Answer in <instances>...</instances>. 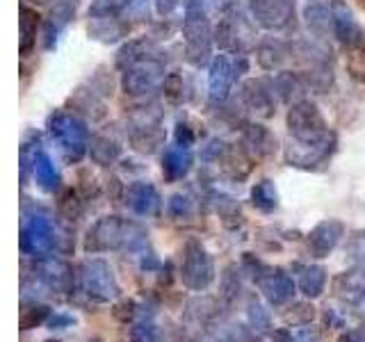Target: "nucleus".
<instances>
[{
  "label": "nucleus",
  "instance_id": "21",
  "mask_svg": "<svg viewBox=\"0 0 365 342\" xmlns=\"http://www.w3.org/2000/svg\"><path fill=\"white\" fill-rule=\"evenodd\" d=\"M163 140H165V135H163V130H160L158 121L137 123L130 130V144L142 153H153L155 148L163 144Z\"/></svg>",
  "mask_w": 365,
  "mask_h": 342
},
{
  "label": "nucleus",
  "instance_id": "48",
  "mask_svg": "<svg viewBox=\"0 0 365 342\" xmlns=\"http://www.w3.org/2000/svg\"><path fill=\"white\" fill-rule=\"evenodd\" d=\"M354 3H356L359 7H363V9H365V0H354Z\"/></svg>",
  "mask_w": 365,
  "mask_h": 342
},
{
  "label": "nucleus",
  "instance_id": "1",
  "mask_svg": "<svg viewBox=\"0 0 365 342\" xmlns=\"http://www.w3.org/2000/svg\"><path fill=\"white\" fill-rule=\"evenodd\" d=\"M146 242V231L119 214H108L89 228L85 249L89 254H103V251L117 249H137Z\"/></svg>",
  "mask_w": 365,
  "mask_h": 342
},
{
  "label": "nucleus",
  "instance_id": "39",
  "mask_svg": "<svg viewBox=\"0 0 365 342\" xmlns=\"http://www.w3.org/2000/svg\"><path fill=\"white\" fill-rule=\"evenodd\" d=\"M313 317H315V308L308 304H297L294 313H285V319L292 324H306V322H311Z\"/></svg>",
  "mask_w": 365,
  "mask_h": 342
},
{
  "label": "nucleus",
  "instance_id": "24",
  "mask_svg": "<svg viewBox=\"0 0 365 342\" xmlns=\"http://www.w3.org/2000/svg\"><path fill=\"white\" fill-rule=\"evenodd\" d=\"M89 155H91V160H94L96 165L110 167V165H114L121 157V146L114 142V140H110V137L98 135V137H91V142H89Z\"/></svg>",
  "mask_w": 365,
  "mask_h": 342
},
{
  "label": "nucleus",
  "instance_id": "25",
  "mask_svg": "<svg viewBox=\"0 0 365 342\" xmlns=\"http://www.w3.org/2000/svg\"><path fill=\"white\" fill-rule=\"evenodd\" d=\"M73 9H76V5L62 0V3H57L55 9L51 11V19L46 23V46H48V48H53V39H57V34H60L62 28L71 21Z\"/></svg>",
  "mask_w": 365,
  "mask_h": 342
},
{
  "label": "nucleus",
  "instance_id": "23",
  "mask_svg": "<svg viewBox=\"0 0 365 342\" xmlns=\"http://www.w3.org/2000/svg\"><path fill=\"white\" fill-rule=\"evenodd\" d=\"M327 285V269L322 265H306L299 274V290L306 299H317L324 292Z\"/></svg>",
  "mask_w": 365,
  "mask_h": 342
},
{
  "label": "nucleus",
  "instance_id": "42",
  "mask_svg": "<svg viewBox=\"0 0 365 342\" xmlns=\"http://www.w3.org/2000/svg\"><path fill=\"white\" fill-rule=\"evenodd\" d=\"M192 142H194V133L190 130V125L178 123V125H176V144H178V146L190 148V146H192Z\"/></svg>",
  "mask_w": 365,
  "mask_h": 342
},
{
  "label": "nucleus",
  "instance_id": "43",
  "mask_svg": "<svg viewBox=\"0 0 365 342\" xmlns=\"http://www.w3.org/2000/svg\"><path fill=\"white\" fill-rule=\"evenodd\" d=\"M338 342H365V324L345 331V333L338 338Z\"/></svg>",
  "mask_w": 365,
  "mask_h": 342
},
{
  "label": "nucleus",
  "instance_id": "22",
  "mask_svg": "<svg viewBox=\"0 0 365 342\" xmlns=\"http://www.w3.org/2000/svg\"><path fill=\"white\" fill-rule=\"evenodd\" d=\"M34 180L39 182V187L46 190V192H55L60 187V171H57L53 157L46 153V151H39L37 160H34Z\"/></svg>",
  "mask_w": 365,
  "mask_h": 342
},
{
  "label": "nucleus",
  "instance_id": "28",
  "mask_svg": "<svg viewBox=\"0 0 365 342\" xmlns=\"http://www.w3.org/2000/svg\"><path fill=\"white\" fill-rule=\"evenodd\" d=\"M306 23L313 32L327 34L329 30H334V11L322 5H313L306 9Z\"/></svg>",
  "mask_w": 365,
  "mask_h": 342
},
{
  "label": "nucleus",
  "instance_id": "3",
  "mask_svg": "<svg viewBox=\"0 0 365 342\" xmlns=\"http://www.w3.org/2000/svg\"><path fill=\"white\" fill-rule=\"evenodd\" d=\"M78 281L83 292L96 304H110L121 296V288L114 271L103 258H87L78 269Z\"/></svg>",
  "mask_w": 365,
  "mask_h": 342
},
{
  "label": "nucleus",
  "instance_id": "17",
  "mask_svg": "<svg viewBox=\"0 0 365 342\" xmlns=\"http://www.w3.org/2000/svg\"><path fill=\"white\" fill-rule=\"evenodd\" d=\"M242 100L245 105L260 114V117H272L274 112V87H267L262 80H249L242 87Z\"/></svg>",
  "mask_w": 365,
  "mask_h": 342
},
{
  "label": "nucleus",
  "instance_id": "31",
  "mask_svg": "<svg viewBox=\"0 0 365 342\" xmlns=\"http://www.w3.org/2000/svg\"><path fill=\"white\" fill-rule=\"evenodd\" d=\"M345 64H347V73L356 80V83H365V41L351 46Z\"/></svg>",
  "mask_w": 365,
  "mask_h": 342
},
{
  "label": "nucleus",
  "instance_id": "9",
  "mask_svg": "<svg viewBox=\"0 0 365 342\" xmlns=\"http://www.w3.org/2000/svg\"><path fill=\"white\" fill-rule=\"evenodd\" d=\"M247 71V60L245 55H231L222 53L217 55L210 64L208 73V89L212 100H224L235 85V80Z\"/></svg>",
  "mask_w": 365,
  "mask_h": 342
},
{
  "label": "nucleus",
  "instance_id": "13",
  "mask_svg": "<svg viewBox=\"0 0 365 342\" xmlns=\"http://www.w3.org/2000/svg\"><path fill=\"white\" fill-rule=\"evenodd\" d=\"M334 144H336L334 135H331L329 140L317 142V144H299V142H294V146H290L288 153H285V160H288L292 167L311 169V167H315L319 162H324V160L331 155V151H334Z\"/></svg>",
  "mask_w": 365,
  "mask_h": 342
},
{
  "label": "nucleus",
  "instance_id": "27",
  "mask_svg": "<svg viewBox=\"0 0 365 342\" xmlns=\"http://www.w3.org/2000/svg\"><path fill=\"white\" fill-rule=\"evenodd\" d=\"M37 26H39L37 9L23 5L21 7V37H23L21 51L23 53H28L32 46H34V37H37Z\"/></svg>",
  "mask_w": 365,
  "mask_h": 342
},
{
  "label": "nucleus",
  "instance_id": "18",
  "mask_svg": "<svg viewBox=\"0 0 365 342\" xmlns=\"http://www.w3.org/2000/svg\"><path fill=\"white\" fill-rule=\"evenodd\" d=\"M331 11H334V32H336V37L345 46H349V48H351V46H356V43H363V32L359 28V23L354 21L347 5L340 3V0H336V3L331 5Z\"/></svg>",
  "mask_w": 365,
  "mask_h": 342
},
{
  "label": "nucleus",
  "instance_id": "35",
  "mask_svg": "<svg viewBox=\"0 0 365 342\" xmlns=\"http://www.w3.org/2000/svg\"><path fill=\"white\" fill-rule=\"evenodd\" d=\"M285 60V53L279 43H269V46H260L258 51V62L262 68H279L281 62Z\"/></svg>",
  "mask_w": 365,
  "mask_h": 342
},
{
  "label": "nucleus",
  "instance_id": "12",
  "mask_svg": "<svg viewBox=\"0 0 365 342\" xmlns=\"http://www.w3.org/2000/svg\"><path fill=\"white\" fill-rule=\"evenodd\" d=\"M37 279L41 281L43 288L60 294L71 292L73 288V269L62 258H53V256L41 258L37 265Z\"/></svg>",
  "mask_w": 365,
  "mask_h": 342
},
{
  "label": "nucleus",
  "instance_id": "6",
  "mask_svg": "<svg viewBox=\"0 0 365 342\" xmlns=\"http://www.w3.org/2000/svg\"><path fill=\"white\" fill-rule=\"evenodd\" d=\"M245 262L251 269V276H254L258 290L262 292V296L272 304V306H281V304H288L294 292H297V283L294 279L290 276L288 271L283 269H274V267H267L262 265V262H254V258L247 256Z\"/></svg>",
  "mask_w": 365,
  "mask_h": 342
},
{
  "label": "nucleus",
  "instance_id": "19",
  "mask_svg": "<svg viewBox=\"0 0 365 342\" xmlns=\"http://www.w3.org/2000/svg\"><path fill=\"white\" fill-rule=\"evenodd\" d=\"M245 146L249 148L251 155L256 157H269L277 151V137H274L265 125L249 123L245 128Z\"/></svg>",
  "mask_w": 365,
  "mask_h": 342
},
{
  "label": "nucleus",
  "instance_id": "8",
  "mask_svg": "<svg viewBox=\"0 0 365 342\" xmlns=\"http://www.w3.org/2000/svg\"><path fill=\"white\" fill-rule=\"evenodd\" d=\"M180 279L185 288L194 292H203L210 288L215 281V265L210 254L197 239H190L182 249V262H180Z\"/></svg>",
  "mask_w": 365,
  "mask_h": 342
},
{
  "label": "nucleus",
  "instance_id": "49",
  "mask_svg": "<svg viewBox=\"0 0 365 342\" xmlns=\"http://www.w3.org/2000/svg\"><path fill=\"white\" fill-rule=\"evenodd\" d=\"M46 342H60V340H46Z\"/></svg>",
  "mask_w": 365,
  "mask_h": 342
},
{
  "label": "nucleus",
  "instance_id": "14",
  "mask_svg": "<svg viewBox=\"0 0 365 342\" xmlns=\"http://www.w3.org/2000/svg\"><path fill=\"white\" fill-rule=\"evenodd\" d=\"M334 294L342 304L351 306L365 301V265H356L338 274L334 281Z\"/></svg>",
  "mask_w": 365,
  "mask_h": 342
},
{
  "label": "nucleus",
  "instance_id": "41",
  "mask_svg": "<svg viewBox=\"0 0 365 342\" xmlns=\"http://www.w3.org/2000/svg\"><path fill=\"white\" fill-rule=\"evenodd\" d=\"M137 315V304L135 301H123L114 308V317L121 319V322H130V319Z\"/></svg>",
  "mask_w": 365,
  "mask_h": 342
},
{
  "label": "nucleus",
  "instance_id": "20",
  "mask_svg": "<svg viewBox=\"0 0 365 342\" xmlns=\"http://www.w3.org/2000/svg\"><path fill=\"white\" fill-rule=\"evenodd\" d=\"M194 157L190 153V148L185 146H169L165 155H163V171L169 180H180L190 174Z\"/></svg>",
  "mask_w": 365,
  "mask_h": 342
},
{
  "label": "nucleus",
  "instance_id": "4",
  "mask_svg": "<svg viewBox=\"0 0 365 342\" xmlns=\"http://www.w3.org/2000/svg\"><path fill=\"white\" fill-rule=\"evenodd\" d=\"M57 242L53 219L43 210H28L21 222V251L32 258H46Z\"/></svg>",
  "mask_w": 365,
  "mask_h": 342
},
{
  "label": "nucleus",
  "instance_id": "29",
  "mask_svg": "<svg viewBox=\"0 0 365 342\" xmlns=\"http://www.w3.org/2000/svg\"><path fill=\"white\" fill-rule=\"evenodd\" d=\"M247 319H249V326L256 331L258 336L267 333L272 328V317H269V311H265V306L260 301L251 299L249 306H247Z\"/></svg>",
  "mask_w": 365,
  "mask_h": 342
},
{
  "label": "nucleus",
  "instance_id": "44",
  "mask_svg": "<svg viewBox=\"0 0 365 342\" xmlns=\"http://www.w3.org/2000/svg\"><path fill=\"white\" fill-rule=\"evenodd\" d=\"M349 251L354 254V258H365V233H354L351 237V247Z\"/></svg>",
  "mask_w": 365,
  "mask_h": 342
},
{
  "label": "nucleus",
  "instance_id": "34",
  "mask_svg": "<svg viewBox=\"0 0 365 342\" xmlns=\"http://www.w3.org/2000/svg\"><path fill=\"white\" fill-rule=\"evenodd\" d=\"M274 89H277L285 100H290V98L302 94L304 85H302V80L297 78V76H292V73H281L277 78V83H274Z\"/></svg>",
  "mask_w": 365,
  "mask_h": 342
},
{
  "label": "nucleus",
  "instance_id": "46",
  "mask_svg": "<svg viewBox=\"0 0 365 342\" xmlns=\"http://www.w3.org/2000/svg\"><path fill=\"white\" fill-rule=\"evenodd\" d=\"M294 338H297V342H319L317 331H313V328H302Z\"/></svg>",
  "mask_w": 365,
  "mask_h": 342
},
{
  "label": "nucleus",
  "instance_id": "2",
  "mask_svg": "<svg viewBox=\"0 0 365 342\" xmlns=\"http://www.w3.org/2000/svg\"><path fill=\"white\" fill-rule=\"evenodd\" d=\"M48 133L53 140L60 144L66 160L78 162L89 151V130L83 119L68 112H55L48 119Z\"/></svg>",
  "mask_w": 365,
  "mask_h": 342
},
{
  "label": "nucleus",
  "instance_id": "36",
  "mask_svg": "<svg viewBox=\"0 0 365 342\" xmlns=\"http://www.w3.org/2000/svg\"><path fill=\"white\" fill-rule=\"evenodd\" d=\"M167 210L174 219H187V217L194 212V203L187 194H174V197L169 199Z\"/></svg>",
  "mask_w": 365,
  "mask_h": 342
},
{
  "label": "nucleus",
  "instance_id": "7",
  "mask_svg": "<svg viewBox=\"0 0 365 342\" xmlns=\"http://www.w3.org/2000/svg\"><path fill=\"white\" fill-rule=\"evenodd\" d=\"M182 37L187 46V57L194 64H203L210 55L212 46V30L210 21L205 16L201 5L190 3L185 9V19H182Z\"/></svg>",
  "mask_w": 365,
  "mask_h": 342
},
{
  "label": "nucleus",
  "instance_id": "10",
  "mask_svg": "<svg viewBox=\"0 0 365 342\" xmlns=\"http://www.w3.org/2000/svg\"><path fill=\"white\" fill-rule=\"evenodd\" d=\"M163 76H165L163 62H160L158 57H151V60H142L128 68H123L121 87L125 94L142 96V94H148V91H153Z\"/></svg>",
  "mask_w": 365,
  "mask_h": 342
},
{
  "label": "nucleus",
  "instance_id": "33",
  "mask_svg": "<svg viewBox=\"0 0 365 342\" xmlns=\"http://www.w3.org/2000/svg\"><path fill=\"white\" fill-rule=\"evenodd\" d=\"M128 5H130V0H96L89 9V16H94V19L117 16L119 11H123Z\"/></svg>",
  "mask_w": 365,
  "mask_h": 342
},
{
  "label": "nucleus",
  "instance_id": "47",
  "mask_svg": "<svg viewBox=\"0 0 365 342\" xmlns=\"http://www.w3.org/2000/svg\"><path fill=\"white\" fill-rule=\"evenodd\" d=\"M272 342H297V338L290 333L288 328H279L272 333Z\"/></svg>",
  "mask_w": 365,
  "mask_h": 342
},
{
  "label": "nucleus",
  "instance_id": "38",
  "mask_svg": "<svg viewBox=\"0 0 365 342\" xmlns=\"http://www.w3.org/2000/svg\"><path fill=\"white\" fill-rule=\"evenodd\" d=\"M130 342H160V333H158V326L153 322H137L130 328Z\"/></svg>",
  "mask_w": 365,
  "mask_h": 342
},
{
  "label": "nucleus",
  "instance_id": "16",
  "mask_svg": "<svg viewBox=\"0 0 365 342\" xmlns=\"http://www.w3.org/2000/svg\"><path fill=\"white\" fill-rule=\"evenodd\" d=\"M125 203L128 208L140 214V217H153L160 210V192L151 185V182H133L125 192Z\"/></svg>",
  "mask_w": 365,
  "mask_h": 342
},
{
  "label": "nucleus",
  "instance_id": "45",
  "mask_svg": "<svg viewBox=\"0 0 365 342\" xmlns=\"http://www.w3.org/2000/svg\"><path fill=\"white\" fill-rule=\"evenodd\" d=\"M71 324H73V317H68V315H53L48 319L51 328H64V326H71Z\"/></svg>",
  "mask_w": 365,
  "mask_h": 342
},
{
  "label": "nucleus",
  "instance_id": "40",
  "mask_svg": "<svg viewBox=\"0 0 365 342\" xmlns=\"http://www.w3.org/2000/svg\"><path fill=\"white\" fill-rule=\"evenodd\" d=\"M62 210L66 212L68 219H76V217L83 212V205H80L78 197H76V192L73 190H68L64 194V199H62Z\"/></svg>",
  "mask_w": 365,
  "mask_h": 342
},
{
  "label": "nucleus",
  "instance_id": "30",
  "mask_svg": "<svg viewBox=\"0 0 365 342\" xmlns=\"http://www.w3.org/2000/svg\"><path fill=\"white\" fill-rule=\"evenodd\" d=\"M240 292H242V281H240L237 265H228L222 274V299L224 304H233Z\"/></svg>",
  "mask_w": 365,
  "mask_h": 342
},
{
  "label": "nucleus",
  "instance_id": "37",
  "mask_svg": "<svg viewBox=\"0 0 365 342\" xmlns=\"http://www.w3.org/2000/svg\"><path fill=\"white\" fill-rule=\"evenodd\" d=\"M222 340L224 342H260V336L254 328H245L237 324H228L222 331Z\"/></svg>",
  "mask_w": 365,
  "mask_h": 342
},
{
  "label": "nucleus",
  "instance_id": "26",
  "mask_svg": "<svg viewBox=\"0 0 365 342\" xmlns=\"http://www.w3.org/2000/svg\"><path fill=\"white\" fill-rule=\"evenodd\" d=\"M251 203H254L256 208L262 210V212L277 210L279 194H277V187H274V182L272 180H260V182H256L254 190H251Z\"/></svg>",
  "mask_w": 365,
  "mask_h": 342
},
{
  "label": "nucleus",
  "instance_id": "32",
  "mask_svg": "<svg viewBox=\"0 0 365 342\" xmlns=\"http://www.w3.org/2000/svg\"><path fill=\"white\" fill-rule=\"evenodd\" d=\"M51 319V308L48 306H32L28 311H23L21 319H19V328L21 331H30L37 328L39 324L48 322Z\"/></svg>",
  "mask_w": 365,
  "mask_h": 342
},
{
  "label": "nucleus",
  "instance_id": "5",
  "mask_svg": "<svg viewBox=\"0 0 365 342\" xmlns=\"http://www.w3.org/2000/svg\"><path fill=\"white\" fill-rule=\"evenodd\" d=\"M290 137L299 144H317L331 137L322 112L311 100H297L288 110Z\"/></svg>",
  "mask_w": 365,
  "mask_h": 342
},
{
  "label": "nucleus",
  "instance_id": "11",
  "mask_svg": "<svg viewBox=\"0 0 365 342\" xmlns=\"http://www.w3.org/2000/svg\"><path fill=\"white\" fill-rule=\"evenodd\" d=\"M251 14L262 28L281 30L294 16V0H251Z\"/></svg>",
  "mask_w": 365,
  "mask_h": 342
},
{
  "label": "nucleus",
  "instance_id": "15",
  "mask_svg": "<svg viewBox=\"0 0 365 342\" xmlns=\"http://www.w3.org/2000/svg\"><path fill=\"white\" fill-rule=\"evenodd\" d=\"M342 235H345V226H342V222H338V219L319 222L311 231V235H308V249H311L313 256L327 258L331 251L336 249Z\"/></svg>",
  "mask_w": 365,
  "mask_h": 342
}]
</instances>
